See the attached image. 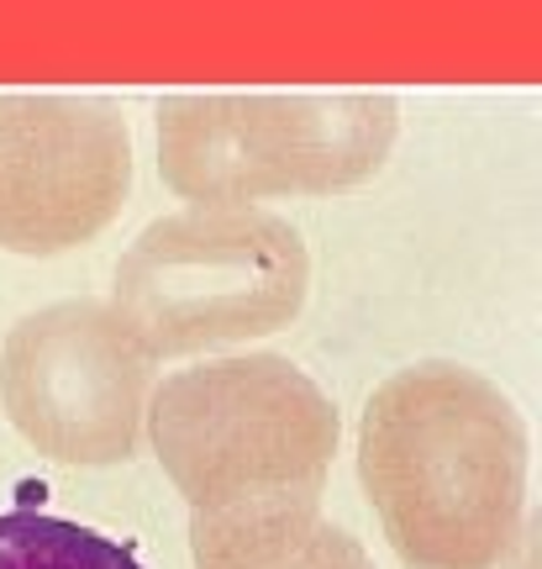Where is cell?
Instances as JSON below:
<instances>
[{"label":"cell","mask_w":542,"mask_h":569,"mask_svg":"<svg viewBox=\"0 0 542 569\" xmlns=\"http://www.w3.org/2000/svg\"><path fill=\"white\" fill-rule=\"evenodd\" d=\"M359 475L405 569H495L522 528V411L474 369L411 365L363 407Z\"/></svg>","instance_id":"cell-1"},{"label":"cell","mask_w":542,"mask_h":569,"mask_svg":"<svg viewBox=\"0 0 542 569\" xmlns=\"http://www.w3.org/2000/svg\"><path fill=\"white\" fill-rule=\"evenodd\" d=\"M148 438L190 522L317 511L338 453V411L280 353L180 369L148 396Z\"/></svg>","instance_id":"cell-2"},{"label":"cell","mask_w":542,"mask_h":569,"mask_svg":"<svg viewBox=\"0 0 542 569\" xmlns=\"http://www.w3.org/2000/svg\"><path fill=\"white\" fill-rule=\"evenodd\" d=\"M311 253L263 206H190L159 217L121 253L111 311L148 359L280 332L301 317Z\"/></svg>","instance_id":"cell-3"},{"label":"cell","mask_w":542,"mask_h":569,"mask_svg":"<svg viewBox=\"0 0 542 569\" xmlns=\"http://www.w3.org/2000/svg\"><path fill=\"white\" fill-rule=\"evenodd\" d=\"M395 96H163L159 174L195 206L332 196L380 174Z\"/></svg>","instance_id":"cell-4"},{"label":"cell","mask_w":542,"mask_h":569,"mask_svg":"<svg viewBox=\"0 0 542 569\" xmlns=\"http://www.w3.org/2000/svg\"><path fill=\"white\" fill-rule=\"evenodd\" d=\"M153 359L106 301L42 306L0 348V407L59 465L106 469L138 453Z\"/></svg>","instance_id":"cell-5"},{"label":"cell","mask_w":542,"mask_h":569,"mask_svg":"<svg viewBox=\"0 0 542 569\" xmlns=\"http://www.w3.org/2000/svg\"><path fill=\"white\" fill-rule=\"evenodd\" d=\"M132 190V132L101 96H0V248L90 243Z\"/></svg>","instance_id":"cell-6"},{"label":"cell","mask_w":542,"mask_h":569,"mask_svg":"<svg viewBox=\"0 0 542 569\" xmlns=\"http://www.w3.org/2000/svg\"><path fill=\"white\" fill-rule=\"evenodd\" d=\"M195 569H374L348 528L322 511H253L227 522H190Z\"/></svg>","instance_id":"cell-7"},{"label":"cell","mask_w":542,"mask_h":569,"mask_svg":"<svg viewBox=\"0 0 542 569\" xmlns=\"http://www.w3.org/2000/svg\"><path fill=\"white\" fill-rule=\"evenodd\" d=\"M0 569H142L138 553L106 532L48 517V511H0Z\"/></svg>","instance_id":"cell-8"}]
</instances>
